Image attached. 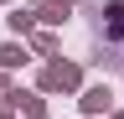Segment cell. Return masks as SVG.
I'll use <instances>...</instances> for the list:
<instances>
[{
    "label": "cell",
    "mask_w": 124,
    "mask_h": 119,
    "mask_svg": "<svg viewBox=\"0 0 124 119\" xmlns=\"http://www.w3.org/2000/svg\"><path fill=\"white\" fill-rule=\"evenodd\" d=\"M108 103H114V93H108V88H88V93H83V109H88V114L108 109Z\"/></svg>",
    "instance_id": "7a4b0ae2"
},
{
    "label": "cell",
    "mask_w": 124,
    "mask_h": 119,
    "mask_svg": "<svg viewBox=\"0 0 124 119\" xmlns=\"http://www.w3.org/2000/svg\"><path fill=\"white\" fill-rule=\"evenodd\" d=\"M16 62H26V52L21 47H0V67H16Z\"/></svg>",
    "instance_id": "3957f363"
},
{
    "label": "cell",
    "mask_w": 124,
    "mask_h": 119,
    "mask_svg": "<svg viewBox=\"0 0 124 119\" xmlns=\"http://www.w3.org/2000/svg\"><path fill=\"white\" fill-rule=\"evenodd\" d=\"M0 88H5V78H0Z\"/></svg>",
    "instance_id": "277c9868"
},
{
    "label": "cell",
    "mask_w": 124,
    "mask_h": 119,
    "mask_svg": "<svg viewBox=\"0 0 124 119\" xmlns=\"http://www.w3.org/2000/svg\"><path fill=\"white\" fill-rule=\"evenodd\" d=\"M78 78H83V72H78L72 62H52L41 72V88H78Z\"/></svg>",
    "instance_id": "6da1fadb"
}]
</instances>
